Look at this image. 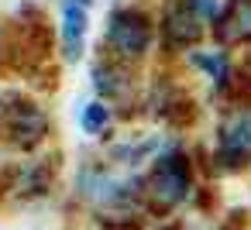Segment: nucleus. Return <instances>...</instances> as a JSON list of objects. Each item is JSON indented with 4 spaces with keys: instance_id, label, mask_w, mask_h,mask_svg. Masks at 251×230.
I'll return each mask as SVG.
<instances>
[{
    "instance_id": "nucleus-12",
    "label": "nucleus",
    "mask_w": 251,
    "mask_h": 230,
    "mask_svg": "<svg viewBox=\"0 0 251 230\" xmlns=\"http://www.w3.org/2000/svg\"><path fill=\"white\" fill-rule=\"evenodd\" d=\"M158 230H186V223H182V220H165Z\"/></svg>"
},
{
    "instance_id": "nucleus-2",
    "label": "nucleus",
    "mask_w": 251,
    "mask_h": 230,
    "mask_svg": "<svg viewBox=\"0 0 251 230\" xmlns=\"http://www.w3.org/2000/svg\"><path fill=\"white\" fill-rule=\"evenodd\" d=\"M103 42H107L114 62H121V66L141 62L151 52V42H155V28H151L148 11H141V7H114L107 14Z\"/></svg>"
},
{
    "instance_id": "nucleus-7",
    "label": "nucleus",
    "mask_w": 251,
    "mask_h": 230,
    "mask_svg": "<svg viewBox=\"0 0 251 230\" xmlns=\"http://www.w3.org/2000/svg\"><path fill=\"white\" fill-rule=\"evenodd\" d=\"M200 38H203V24L182 4L165 11V18H162V42L169 48H193Z\"/></svg>"
},
{
    "instance_id": "nucleus-3",
    "label": "nucleus",
    "mask_w": 251,
    "mask_h": 230,
    "mask_svg": "<svg viewBox=\"0 0 251 230\" xmlns=\"http://www.w3.org/2000/svg\"><path fill=\"white\" fill-rule=\"evenodd\" d=\"M213 175H241L251 168V107L227 114L213 134Z\"/></svg>"
},
{
    "instance_id": "nucleus-1",
    "label": "nucleus",
    "mask_w": 251,
    "mask_h": 230,
    "mask_svg": "<svg viewBox=\"0 0 251 230\" xmlns=\"http://www.w3.org/2000/svg\"><path fill=\"white\" fill-rule=\"evenodd\" d=\"M193 192H196L193 158L172 141L151 158V168L145 175V216L165 220L182 203H189Z\"/></svg>"
},
{
    "instance_id": "nucleus-6",
    "label": "nucleus",
    "mask_w": 251,
    "mask_h": 230,
    "mask_svg": "<svg viewBox=\"0 0 251 230\" xmlns=\"http://www.w3.org/2000/svg\"><path fill=\"white\" fill-rule=\"evenodd\" d=\"M213 38L220 45L251 42V0H224V7L213 21Z\"/></svg>"
},
{
    "instance_id": "nucleus-11",
    "label": "nucleus",
    "mask_w": 251,
    "mask_h": 230,
    "mask_svg": "<svg viewBox=\"0 0 251 230\" xmlns=\"http://www.w3.org/2000/svg\"><path fill=\"white\" fill-rule=\"evenodd\" d=\"M182 7H186L196 21H210V24H213L224 4H220V0H182Z\"/></svg>"
},
{
    "instance_id": "nucleus-5",
    "label": "nucleus",
    "mask_w": 251,
    "mask_h": 230,
    "mask_svg": "<svg viewBox=\"0 0 251 230\" xmlns=\"http://www.w3.org/2000/svg\"><path fill=\"white\" fill-rule=\"evenodd\" d=\"M86 35H90V11L76 0L62 4V24H59V42H62V59L66 62H79L83 48H86Z\"/></svg>"
},
{
    "instance_id": "nucleus-9",
    "label": "nucleus",
    "mask_w": 251,
    "mask_h": 230,
    "mask_svg": "<svg viewBox=\"0 0 251 230\" xmlns=\"http://www.w3.org/2000/svg\"><path fill=\"white\" fill-rule=\"evenodd\" d=\"M93 90L103 96V100H121L127 90H131V79H127V69L114 59H103L93 66Z\"/></svg>"
},
{
    "instance_id": "nucleus-4",
    "label": "nucleus",
    "mask_w": 251,
    "mask_h": 230,
    "mask_svg": "<svg viewBox=\"0 0 251 230\" xmlns=\"http://www.w3.org/2000/svg\"><path fill=\"white\" fill-rule=\"evenodd\" d=\"M49 131V117L28 103V100H18L11 110H7V124H4V134L14 148H35Z\"/></svg>"
},
{
    "instance_id": "nucleus-10",
    "label": "nucleus",
    "mask_w": 251,
    "mask_h": 230,
    "mask_svg": "<svg viewBox=\"0 0 251 230\" xmlns=\"http://www.w3.org/2000/svg\"><path fill=\"white\" fill-rule=\"evenodd\" d=\"M110 124H114V107H110L107 100H90V103H83V110H79V127H83L86 134L100 138Z\"/></svg>"
},
{
    "instance_id": "nucleus-8",
    "label": "nucleus",
    "mask_w": 251,
    "mask_h": 230,
    "mask_svg": "<svg viewBox=\"0 0 251 230\" xmlns=\"http://www.w3.org/2000/svg\"><path fill=\"white\" fill-rule=\"evenodd\" d=\"M189 66L193 69H200L217 90L224 86H230V79H234V69H230V55L224 52V48H203V52H189Z\"/></svg>"
}]
</instances>
